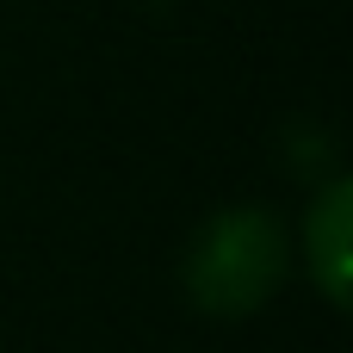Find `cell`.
Listing matches in <instances>:
<instances>
[{
	"mask_svg": "<svg viewBox=\"0 0 353 353\" xmlns=\"http://www.w3.org/2000/svg\"><path fill=\"white\" fill-rule=\"evenodd\" d=\"M285 273H292V236L267 205L217 211L180 261L186 298L205 316H254L285 285Z\"/></svg>",
	"mask_w": 353,
	"mask_h": 353,
	"instance_id": "cell-1",
	"label": "cell"
},
{
	"mask_svg": "<svg viewBox=\"0 0 353 353\" xmlns=\"http://www.w3.org/2000/svg\"><path fill=\"white\" fill-rule=\"evenodd\" d=\"M304 273L316 292L347 310L353 304V180H329L304 211Z\"/></svg>",
	"mask_w": 353,
	"mask_h": 353,
	"instance_id": "cell-2",
	"label": "cell"
}]
</instances>
